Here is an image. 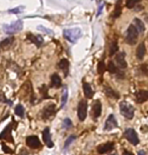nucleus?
Segmentation results:
<instances>
[{
  "mask_svg": "<svg viewBox=\"0 0 148 155\" xmlns=\"http://www.w3.org/2000/svg\"><path fill=\"white\" fill-rule=\"evenodd\" d=\"M2 149H3V151L5 152V153H7V154H11V153H12V149L8 148L5 144H2Z\"/></svg>",
  "mask_w": 148,
  "mask_h": 155,
  "instance_id": "nucleus-36",
  "label": "nucleus"
},
{
  "mask_svg": "<svg viewBox=\"0 0 148 155\" xmlns=\"http://www.w3.org/2000/svg\"><path fill=\"white\" fill-rule=\"evenodd\" d=\"M55 114H56L55 104H49V106H47L46 108L42 111V118L44 119V120H48V119L53 117Z\"/></svg>",
  "mask_w": 148,
  "mask_h": 155,
  "instance_id": "nucleus-7",
  "label": "nucleus"
},
{
  "mask_svg": "<svg viewBox=\"0 0 148 155\" xmlns=\"http://www.w3.org/2000/svg\"><path fill=\"white\" fill-rule=\"evenodd\" d=\"M58 67L60 68V69L64 70L65 72V75H67V70H68V67H69V61L67 60V59H62V60L59 62L58 64Z\"/></svg>",
  "mask_w": 148,
  "mask_h": 155,
  "instance_id": "nucleus-22",
  "label": "nucleus"
},
{
  "mask_svg": "<svg viewBox=\"0 0 148 155\" xmlns=\"http://www.w3.org/2000/svg\"><path fill=\"white\" fill-rule=\"evenodd\" d=\"M26 143L31 148H39L41 146V142L37 136H29L26 139Z\"/></svg>",
  "mask_w": 148,
  "mask_h": 155,
  "instance_id": "nucleus-9",
  "label": "nucleus"
},
{
  "mask_svg": "<svg viewBox=\"0 0 148 155\" xmlns=\"http://www.w3.org/2000/svg\"><path fill=\"white\" fill-rule=\"evenodd\" d=\"M125 56H126L125 53H119L116 56V62H117L118 66H119L120 68L127 67V62H126V60H125Z\"/></svg>",
  "mask_w": 148,
  "mask_h": 155,
  "instance_id": "nucleus-15",
  "label": "nucleus"
},
{
  "mask_svg": "<svg viewBox=\"0 0 148 155\" xmlns=\"http://www.w3.org/2000/svg\"><path fill=\"white\" fill-rule=\"evenodd\" d=\"M140 0H127L126 1V7L127 8H133L138 3Z\"/></svg>",
  "mask_w": 148,
  "mask_h": 155,
  "instance_id": "nucleus-31",
  "label": "nucleus"
},
{
  "mask_svg": "<svg viewBox=\"0 0 148 155\" xmlns=\"http://www.w3.org/2000/svg\"><path fill=\"white\" fill-rule=\"evenodd\" d=\"M13 41H14V38H13V36H9V38L5 39V40H3L0 43V47H2V48L9 47V46L13 43Z\"/></svg>",
  "mask_w": 148,
  "mask_h": 155,
  "instance_id": "nucleus-23",
  "label": "nucleus"
},
{
  "mask_svg": "<svg viewBox=\"0 0 148 155\" xmlns=\"http://www.w3.org/2000/svg\"><path fill=\"white\" fill-rule=\"evenodd\" d=\"M134 26L135 29H137L138 33H144L145 31V26H144V22L140 19V18H134Z\"/></svg>",
  "mask_w": 148,
  "mask_h": 155,
  "instance_id": "nucleus-18",
  "label": "nucleus"
},
{
  "mask_svg": "<svg viewBox=\"0 0 148 155\" xmlns=\"http://www.w3.org/2000/svg\"><path fill=\"white\" fill-rule=\"evenodd\" d=\"M123 155H134L132 152L128 151V150H124V152H123Z\"/></svg>",
  "mask_w": 148,
  "mask_h": 155,
  "instance_id": "nucleus-37",
  "label": "nucleus"
},
{
  "mask_svg": "<svg viewBox=\"0 0 148 155\" xmlns=\"http://www.w3.org/2000/svg\"><path fill=\"white\" fill-rule=\"evenodd\" d=\"M82 33L81 29L78 27H74V29H66L63 31V36L68 42L70 43H76L78 39L80 38Z\"/></svg>",
  "mask_w": 148,
  "mask_h": 155,
  "instance_id": "nucleus-1",
  "label": "nucleus"
},
{
  "mask_svg": "<svg viewBox=\"0 0 148 155\" xmlns=\"http://www.w3.org/2000/svg\"><path fill=\"white\" fill-rule=\"evenodd\" d=\"M120 111L121 115L128 120H132L134 117V108L127 101H122L120 104Z\"/></svg>",
  "mask_w": 148,
  "mask_h": 155,
  "instance_id": "nucleus-3",
  "label": "nucleus"
},
{
  "mask_svg": "<svg viewBox=\"0 0 148 155\" xmlns=\"http://www.w3.org/2000/svg\"><path fill=\"white\" fill-rule=\"evenodd\" d=\"M11 129H12V125L9 124L0 133V139H6V140L13 141L12 138H11Z\"/></svg>",
  "mask_w": 148,
  "mask_h": 155,
  "instance_id": "nucleus-12",
  "label": "nucleus"
},
{
  "mask_svg": "<svg viewBox=\"0 0 148 155\" xmlns=\"http://www.w3.org/2000/svg\"><path fill=\"white\" fill-rule=\"evenodd\" d=\"M146 153H145V151L144 150H140V151L138 152V155H145Z\"/></svg>",
  "mask_w": 148,
  "mask_h": 155,
  "instance_id": "nucleus-39",
  "label": "nucleus"
},
{
  "mask_svg": "<svg viewBox=\"0 0 148 155\" xmlns=\"http://www.w3.org/2000/svg\"><path fill=\"white\" fill-rule=\"evenodd\" d=\"M24 10V6H19V7H15L12 9H9L8 12L9 13H14V14H17V13H20Z\"/></svg>",
  "mask_w": 148,
  "mask_h": 155,
  "instance_id": "nucleus-32",
  "label": "nucleus"
},
{
  "mask_svg": "<svg viewBox=\"0 0 148 155\" xmlns=\"http://www.w3.org/2000/svg\"><path fill=\"white\" fill-rule=\"evenodd\" d=\"M138 35L139 33L137 31V29H135V26L133 24H131L128 29H127V34H126V42L129 45H135L138 41Z\"/></svg>",
  "mask_w": 148,
  "mask_h": 155,
  "instance_id": "nucleus-4",
  "label": "nucleus"
},
{
  "mask_svg": "<svg viewBox=\"0 0 148 155\" xmlns=\"http://www.w3.org/2000/svg\"><path fill=\"white\" fill-rule=\"evenodd\" d=\"M51 84H52V86L55 88H59L61 86V84H62L60 76H59L58 74H56V73H54L51 76Z\"/></svg>",
  "mask_w": 148,
  "mask_h": 155,
  "instance_id": "nucleus-19",
  "label": "nucleus"
},
{
  "mask_svg": "<svg viewBox=\"0 0 148 155\" xmlns=\"http://www.w3.org/2000/svg\"><path fill=\"white\" fill-rule=\"evenodd\" d=\"M104 93L107 94V96L109 97H112V99H118L120 97V95L118 94L116 91H114L113 89H112V87H110L109 85L104 86Z\"/></svg>",
  "mask_w": 148,
  "mask_h": 155,
  "instance_id": "nucleus-20",
  "label": "nucleus"
},
{
  "mask_svg": "<svg viewBox=\"0 0 148 155\" xmlns=\"http://www.w3.org/2000/svg\"><path fill=\"white\" fill-rule=\"evenodd\" d=\"M106 69H108V71L110 73L117 72V67H116V65L114 64V62H112V61L108 63V67H106Z\"/></svg>",
  "mask_w": 148,
  "mask_h": 155,
  "instance_id": "nucleus-29",
  "label": "nucleus"
},
{
  "mask_svg": "<svg viewBox=\"0 0 148 155\" xmlns=\"http://www.w3.org/2000/svg\"><path fill=\"white\" fill-rule=\"evenodd\" d=\"M38 29H39L40 31H42V33L46 34V35L54 36V31H52V29H47V27H45V26H38Z\"/></svg>",
  "mask_w": 148,
  "mask_h": 155,
  "instance_id": "nucleus-27",
  "label": "nucleus"
},
{
  "mask_svg": "<svg viewBox=\"0 0 148 155\" xmlns=\"http://www.w3.org/2000/svg\"><path fill=\"white\" fill-rule=\"evenodd\" d=\"M118 127V123L117 120L114 117V115H110L108 117L106 121V124H104V131H111V130L115 129V128Z\"/></svg>",
  "mask_w": 148,
  "mask_h": 155,
  "instance_id": "nucleus-8",
  "label": "nucleus"
},
{
  "mask_svg": "<svg viewBox=\"0 0 148 155\" xmlns=\"http://www.w3.org/2000/svg\"><path fill=\"white\" fill-rule=\"evenodd\" d=\"M76 139V136H74V135H71V136H69L67 138V140L65 141V144H64V149H66L67 147H69L70 144H71L72 142Z\"/></svg>",
  "mask_w": 148,
  "mask_h": 155,
  "instance_id": "nucleus-30",
  "label": "nucleus"
},
{
  "mask_svg": "<svg viewBox=\"0 0 148 155\" xmlns=\"http://www.w3.org/2000/svg\"><path fill=\"white\" fill-rule=\"evenodd\" d=\"M40 91H41V93H42V96L44 97V99H49L50 96H48V88H47V86L46 85H43V86H41V88H40Z\"/></svg>",
  "mask_w": 148,
  "mask_h": 155,
  "instance_id": "nucleus-35",
  "label": "nucleus"
},
{
  "mask_svg": "<svg viewBox=\"0 0 148 155\" xmlns=\"http://www.w3.org/2000/svg\"><path fill=\"white\" fill-rule=\"evenodd\" d=\"M19 155H28V151H26L24 149H22L21 151H20V153Z\"/></svg>",
  "mask_w": 148,
  "mask_h": 155,
  "instance_id": "nucleus-38",
  "label": "nucleus"
},
{
  "mask_svg": "<svg viewBox=\"0 0 148 155\" xmlns=\"http://www.w3.org/2000/svg\"><path fill=\"white\" fill-rule=\"evenodd\" d=\"M121 13H122V8H121V0H119L117 5H116L115 11H114V13H113V17H119L121 15Z\"/></svg>",
  "mask_w": 148,
  "mask_h": 155,
  "instance_id": "nucleus-25",
  "label": "nucleus"
},
{
  "mask_svg": "<svg viewBox=\"0 0 148 155\" xmlns=\"http://www.w3.org/2000/svg\"><path fill=\"white\" fill-rule=\"evenodd\" d=\"M145 54H146V47H145L144 43H141L138 46L137 50H136V56H137L139 60H143V58L145 57Z\"/></svg>",
  "mask_w": 148,
  "mask_h": 155,
  "instance_id": "nucleus-14",
  "label": "nucleus"
},
{
  "mask_svg": "<svg viewBox=\"0 0 148 155\" xmlns=\"http://www.w3.org/2000/svg\"><path fill=\"white\" fill-rule=\"evenodd\" d=\"M82 87L84 91V95L86 96V99H92L93 96V90L92 86H90V84L87 83V82H84L82 84Z\"/></svg>",
  "mask_w": 148,
  "mask_h": 155,
  "instance_id": "nucleus-17",
  "label": "nucleus"
},
{
  "mask_svg": "<svg viewBox=\"0 0 148 155\" xmlns=\"http://www.w3.org/2000/svg\"><path fill=\"white\" fill-rule=\"evenodd\" d=\"M62 126H63V128H64V129H69V128H71L72 127L71 120H70V119H68V118H66L65 120L63 121Z\"/></svg>",
  "mask_w": 148,
  "mask_h": 155,
  "instance_id": "nucleus-34",
  "label": "nucleus"
},
{
  "mask_svg": "<svg viewBox=\"0 0 148 155\" xmlns=\"http://www.w3.org/2000/svg\"><path fill=\"white\" fill-rule=\"evenodd\" d=\"M3 31L4 33L8 34V35H12V34H15V33H19L22 29L24 27V22L21 20H16V21L12 22V24H3Z\"/></svg>",
  "mask_w": 148,
  "mask_h": 155,
  "instance_id": "nucleus-2",
  "label": "nucleus"
},
{
  "mask_svg": "<svg viewBox=\"0 0 148 155\" xmlns=\"http://www.w3.org/2000/svg\"><path fill=\"white\" fill-rule=\"evenodd\" d=\"M15 115L19 116V118H24V106H22L21 104L16 106V108H15Z\"/></svg>",
  "mask_w": 148,
  "mask_h": 155,
  "instance_id": "nucleus-24",
  "label": "nucleus"
},
{
  "mask_svg": "<svg viewBox=\"0 0 148 155\" xmlns=\"http://www.w3.org/2000/svg\"><path fill=\"white\" fill-rule=\"evenodd\" d=\"M118 49H119V47H118L117 42L112 43L111 47H110V56H114V55H115L118 52Z\"/></svg>",
  "mask_w": 148,
  "mask_h": 155,
  "instance_id": "nucleus-28",
  "label": "nucleus"
},
{
  "mask_svg": "<svg viewBox=\"0 0 148 155\" xmlns=\"http://www.w3.org/2000/svg\"><path fill=\"white\" fill-rule=\"evenodd\" d=\"M43 140H44V142L46 143L49 148L54 147V143L52 142V140H51V134H50L49 128H46V129L43 131Z\"/></svg>",
  "mask_w": 148,
  "mask_h": 155,
  "instance_id": "nucleus-10",
  "label": "nucleus"
},
{
  "mask_svg": "<svg viewBox=\"0 0 148 155\" xmlns=\"http://www.w3.org/2000/svg\"><path fill=\"white\" fill-rule=\"evenodd\" d=\"M114 149V143L112 142H108L104 143V144H102L97 147V152L101 154L107 153V152H110Z\"/></svg>",
  "mask_w": 148,
  "mask_h": 155,
  "instance_id": "nucleus-11",
  "label": "nucleus"
},
{
  "mask_svg": "<svg viewBox=\"0 0 148 155\" xmlns=\"http://www.w3.org/2000/svg\"><path fill=\"white\" fill-rule=\"evenodd\" d=\"M67 99H68V88L64 87L63 88V92H62V104H61V106H62V108L66 104Z\"/></svg>",
  "mask_w": 148,
  "mask_h": 155,
  "instance_id": "nucleus-26",
  "label": "nucleus"
},
{
  "mask_svg": "<svg viewBox=\"0 0 148 155\" xmlns=\"http://www.w3.org/2000/svg\"><path fill=\"white\" fill-rule=\"evenodd\" d=\"M106 71V65H104V63L101 61V62L99 63V65H97V72H99V74H104V72Z\"/></svg>",
  "mask_w": 148,
  "mask_h": 155,
  "instance_id": "nucleus-33",
  "label": "nucleus"
},
{
  "mask_svg": "<svg viewBox=\"0 0 148 155\" xmlns=\"http://www.w3.org/2000/svg\"><path fill=\"white\" fill-rule=\"evenodd\" d=\"M124 136H125V138H126L130 143H132L133 145L136 146L139 143V138L137 136V133H136L135 130L132 129V128H129V129H127L126 131H125Z\"/></svg>",
  "mask_w": 148,
  "mask_h": 155,
  "instance_id": "nucleus-5",
  "label": "nucleus"
},
{
  "mask_svg": "<svg viewBox=\"0 0 148 155\" xmlns=\"http://www.w3.org/2000/svg\"><path fill=\"white\" fill-rule=\"evenodd\" d=\"M111 155H118L117 153H115V154H111Z\"/></svg>",
  "mask_w": 148,
  "mask_h": 155,
  "instance_id": "nucleus-40",
  "label": "nucleus"
},
{
  "mask_svg": "<svg viewBox=\"0 0 148 155\" xmlns=\"http://www.w3.org/2000/svg\"><path fill=\"white\" fill-rule=\"evenodd\" d=\"M77 115L80 121H84L86 119V115H87V102L86 100H80L78 104V109H77Z\"/></svg>",
  "mask_w": 148,
  "mask_h": 155,
  "instance_id": "nucleus-6",
  "label": "nucleus"
},
{
  "mask_svg": "<svg viewBox=\"0 0 148 155\" xmlns=\"http://www.w3.org/2000/svg\"><path fill=\"white\" fill-rule=\"evenodd\" d=\"M28 39L31 42H33V43H35L36 45L38 46V47H41L43 44V39L41 38L40 36H35V35H31V34H29V35H28Z\"/></svg>",
  "mask_w": 148,
  "mask_h": 155,
  "instance_id": "nucleus-21",
  "label": "nucleus"
},
{
  "mask_svg": "<svg viewBox=\"0 0 148 155\" xmlns=\"http://www.w3.org/2000/svg\"><path fill=\"white\" fill-rule=\"evenodd\" d=\"M148 99V92L146 90H140L136 93V100L139 104L145 102Z\"/></svg>",
  "mask_w": 148,
  "mask_h": 155,
  "instance_id": "nucleus-16",
  "label": "nucleus"
},
{
  "mask_svg": "<svg viewBox=\"0 0 148 155\" xmlns=\"http://www.w3.org/2000/svg\"><path fill=\"white\" fill-rule=\"evenodd\" d=\"M102 114V104L99 99L95 100L92 106V116L93 118H99Z\"/></svg>",
  "mask_w": 148,
  "mask_h": 155,
  "instance_id": "nucleus-13",
  "label": "nucleus"
}]
</instances>
